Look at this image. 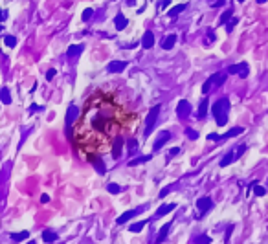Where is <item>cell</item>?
Returning a JSON list of instances; mask_svg holds the SVG:
<instances>
[{"label":"cell","mask_w":268,"mask_h":244,"mask_svg":"<svg viewBox=\"0 0 268 244\" xmlns=\"http://www.w3.org/2000/svg\"><path fill=\"white\" fill-rule=\"evenodd\" d=\"M90 17H92V9L88 7V9H84V11H83V20H88Z\"/></svg>","instance_id":"obj_33"},{"label":"cell","mask_w":268,"mask_h":244,"mask_svg":"<svg viewBox=\"0 0 268 244\" xmlns=\"http://www.w3.org/2000/svg\"><path fill=\"white\" fill-rule=\"evenodd\" d=\"M169 138H171V134H169L167 130H165V132H162V136H158V140H156V143H154V151H160V149L164 147V143L167 142Z\"/></svg>","instance_id":"obj_10"},{"label":"cell","mask_w":268,"mask_h":244,"mask_svg":"<svg viewBox=\"0 0 268 244\" xmlns=\"http://www.w3.org/2000/svg\"><path fill=\"white\" fill-rule=\"evenodd\" d=\"M211 84H213V81H211V79H207V81L204 83V86H202V92H204V94H207V92H209Z\"/></svg>","instance_id":"obj_32"},{"label":"cell","mask_w":268,"mask_h":244,"mask_svg":"<svg viewBox=\"0 0 268 244\" xmlns=\"http://www.w3.org/2000/svg\"><path fill=\"white\" fill-rule=\"evenodd\" d=\"M0 96H2V101L6 103V105H9V103H11V99H9V90H7V88H2Z\"/></svg>","instance_id":"obj_24"},{"label":"cell","mask_w":268,"mask_h":244,"mask_svg":"<svg viewBox=\"0 0 268 244\" xmlns=\"http://www.w3.org/2000/svg\"><path fill=\"white\" fill-rule=\"evenodd\" d=\"M257 2H259V4H265V2H266V0H257Z\"/></svg>","instance_id":"obj_42"},{"label":"cell","mask_w":268,"mask_h":244,"mask_svg":"<svg viewBox=\"0 0 268 244\" xmlns=\"http://www.w3.org/2000/svg\"><path fill=\"white\" fill-rule=\"evenodd\" d=\"M28 235H30L28 231H22V233H17V235H11V239H13V241H22V239H26Z\"/></svg>","instance_id":"obj_28"},{"label":"cell","mask_w":268,"mask_h":244,"mask_svg":"<svg viewBox=\"0 0 268 244\" xmlns=\"http://www.w3.org/2000/svg\"><path fill=\"white\" fill-rule=\"evenodd\" d=\"M114 24H116V28H118V29H123L125 26H127V19H125L121 13H118V15H116V19H114Z\"/></svg>","instance_id":"obj_15"},{"label":"cell","mask_w":268,"mask_h":244,"mask_svg":"<svg viewBox=\"0 0 268 244\" xmlns=\"http://www.w3.org/2000/svg\"><path fill=\"white\" fill-rule=\"evenodd\" d=\"M6 17H7V13H6V11H2V13H0V20H4Z\"/></svg>","instance_id":"obj_40"},{"label":"cell","mask_w":268,"mask_h":244,"mask_svg":"<svg viewBox=\"0 0 268 244\" xmlns=\"http://www.w3.org/2000/svg\"><path fill=\"white\" fill-rule=\"evenodd\" d=\"M4 41H6V46H15V44H17V39H15V37H11V35H7Z\"/></svg>","instance_id":"obj_30"},{"label":"cell","mask_w":268,"mask_h":244,"mask_svg":"<svg viewBox=\"0 0 268 244\" xmlns=\"http://www.w3.org/2000/svg\"><path fill=\"white\" fill-rule=\"evenodd\" d=\"M207 114V99H202L200 106H198V118H204Z\"/></svg>","instance_id":"obj_20"},{"label":"cell","mask_w":268,"mask_h":244,"mask_svg":"<svg viewBox=\"0 0 268 244\" xmlns=\"http://www.w3.org/2000/svg\"><path fill=\"white\" fill-rule=\"evenodd\" d=\"M138 213H142V209H132V211H127V213H123V215L118 219V224H125L127 220H130L132 217H136Z\"/></svg>","instance_id":"obj_8"},{"label":"cell","mask_w":268,"mask_h":244,"mask_svg":"<svg viewBox=\"0 0 268 244\" xmlns=\"http://www.w3.org/2000/svg\"><path fill=\"white\" fill-rule=\"evenodd\" d=\"M142 44H143V48H152V44H154V35H152V31H145Z\"/></svg>","instance_id":"obj_11"},{"label":"cell","mask_w":268,"mask_h":244,"mask_svg":"<svg viewBox=\"0 0 268 244\" xmlns=\"http://www.w3.org/2000/svg\"><path fill=\"white\" fill-rule=\"evenodd\" d=\"M123 68H127V62H125V61H114V62H110V64L107 66V70H108L110 74H116V72H121Z\"/></svg>","instance_id":"obj_7"},{"label":"cell","mask_w":268,"mask_h":244,"mask_svg":"<svg viewBox=\"0 0 268 244\" xmlns=\"http://www.w3.org/2000/svg\"><path fill=\"white\" fill-rule=\"evenodd\" d=\"M138 114L120 101L112 92H94L74 125V145L84 156L105 154L116 138L134 136Z\"/></svg>","instance_id":"obj_1"},{"label":"cell","mask_w":268,"mask_h":244,"mask_svg":"<svg viewBox=\"0 0 268 244\" xmlns=\"http://www.w3.org/2000/svg\"><path fill=\"white\" fill-rule=\"evenodd\" d=\"M228 110H229V99L228 97H222L211 106V112L215 116V121L219 127H224L228 121Z\"/></svg>","instance_id":"obj_2"},{"label":"cell","mask_w":268,"mask_h":244,"mask_svg":"<svg viewBox=\"0 0 268 244\" xmlns=\"http://www.w3.org/2000/svg\"><path fill=\"white\" fill-rule=\"evenodd\" d=\"M151 158H152V156H151V154H147V156H140V158H138V160H130V162H129V165H138V163H143V162H149V160H151Z\"/></svg>","instance_id":"obj_22"},{"label":"cell","mask_w":268,"mask_h":244,"mask_svg":"<svg viewBox=\"0 0 268 244\" xmlns=\"http://www.w3.org/2000/svg\"><path fill=\"white\" fill-rule=\"evenodd\" d=\"M42 241L44 242H53V241H57V233L55 231H44L42 233Z\"/></svg>","instance_id":"obj_17"},{"label":"cell","mask_w":268,"mask_h":244,"mask_svg":"<svg viewBox=\"0 0 268 244\" xmlns=\"http://www.w3.org/2000/svg\"><path fill=\"white\" fill-rule=\"evenodd\" d=\"M55 74H57V70H50V72L46 74V79H48V81H52V79L55 77Z\"/></svg>","instance_id":"obj_35"},{"label":"cell","mask_w":268,"mask_h":244,"mask_svg":"<svg viewBox=\"0 0 268 244\" xmlns=\"http://www.w3.org/2000/svg\"><path fill=\"white\" fill-rule=\"evenodd\" d=\"M158 112H160V105H154V106L151 108L149 116H147V123H145V130H143L145 138L151 136V132H152V129H154V123H156V118H158Z\"/></svg>","instance_id":"obj_3"},{"label":"cell","mask_w":268,"mask_h":244,"mask_svg":"<svg viewBox=\"0 0 268 244\" xmlns=\"http://www.w3.org/2000/svg\"><path fill=\"white\" fill-rule=\"evenodd\" d=\"M229 74H241V77H248V64L246 62H241V64H231L228 68Z\"/></svg>","instance_id":"obj_4"},{"label":"cell","mask_w":268,"mask_h":244,"mask_svg":"<svg viewBox=\"0 0 268 244\" xmlns=\"http://www.w3.org/2000/svg\"><path fill=\"white\" fill-rule=\"evenodd\" d=\"M178 152H180V149H178V147H175V149H171V151H169V154H167V156H175V154H178Z\"/></svg>","instance_id":"obj_37"},{"label":"cell","mask_w":268,"mask_h":244,"mask_svg":"<svg viewBox=\"0 0 268 244\" xmlns=\"http://www.w3.org/2000/svg\"><path fill=\"white\" fill-rule=\"evenodd\" d=\"M176 207V204H167V206H164V207H160L158 211H156V217H164V215H167L169 211H173Z\"/></svg>","instance_id":"obj_14"},{"label":"cell","mask_w":268,"mask_h":244,"mask_svg":"<svg viewBox=\"0 0 268 244\" xmlns=\"http://www.w3.org/2000/svg\"><path fill=\"white\" fill-rule=\"evenodd\" d=\"M231 17H233V11H231V9H226V11L220 15V19H219V24H220V26H224V24H226V22L229 20Z\"/></svg>","instance_id":"obj_19"},{"label":"cell","mask_w":268,"mask_h":244,"mask_svg":"<svg viewBox=\"0 0 268 244\" xmlns=\"http://www.w3.org/2000/svg\"><path fill=\"white\" fill-rule=\"evenodd\" d=\"M253 193H255V197H265V195H266V189L261 187V185H257V183H253Z\"/></svg>","instance_id":"obj_23"},{"label":"cell","mask_w":268,"mask_h":244,"mask_svg":"<svg viewBox=\"0 0 268 244\" xmlns=\"http://www.w3.org/2000/svg\"><path fill=\"white\" fill-rule=\"evenodd\" d=\"M244 132V129L243 127H235V129H231V130H228L226 134H222V136H219L220 140H224V138H231V136H237V134H243Z\"/></svg>","instance_id":"obj_13"},{"label":"cell","mask_w":268,"mask_h":244,"mask_svg":"<svg viewBox=\"0 0 268 244\" xmlns=\"http://www.w3.org/2000/svg\"><path fill=\"white\" fill-rule=\"evenodd\" d=\"M81 50H83L81 46H72V48L68 50V55H70V57H75V53H79Z\"/></svg>","instance_id":"obj_27"},{"label":"cell","mask_w":268,"mask_h":244,"mask_svg":"<svg viewBox=\"0 0 268 244\" xmlns=\"http://www.w3.org/2000/svg\"><path fill=\"white\" fill-rule=\"evenodd\" d=\"M184 9H186V4H180V6H175V7H173V9L169 11V17H176V15H178L180 11H184Z\"/></svg>","instance_id":"obj_21"},{"label":"cell","mask_w":268,"mask_h":244,"mask_svg":"<svg viewBox=\"0 0 268 244\" xmlns=\"http://www.w3.org/2000/svg\"><path fill=\"white\" fill-rule=\"evenodd\" d=\"M121 142H123V136L116 138V142H114V147H112V154H114V158H116V160L121 156V145H123Z\"/></svg>","instance_id":"obj_9"},{"label":"cell","mask_w":268,"mask_h":244,"mask_svg":"<svg viewBox=\"0 0 268 244\" xmlns=\"http://www.w3.org/2000/svg\"><path fill=\"white\" fill-rule=\"evenodd\" d=\"M134 2H136V0H127V4H129V6H134Z\"/></svg>","instance_id":"obj_41"},{"label":"cell","mask_w":268,"mask_h":244,"mask_svg":"<svg viewBox=\"0 0 268 244\" xmlns=\"http://www.w3.org/2000/svg\"><path fill=\"white\" fill-rule=\"evenodd\" d=\"M176 112H178L180 118H184V116H187V114L191 112V105H189L186 99H182V101L178 103V106H176Z\"/></svg>","instance_id":"obj_6"},{"label":"cell","mask_w":268,"mask_h":244,"mask_svg":"<svg viewBox=\"0 0 268 244\" xmlns=\"http://www.w3.org/2000/svg\"><path fill=\"white\" fill-rule=\"evenodd\" d=\"M186 134H187V136H189V138H191V140H197V138H198V134H197L195 130H189V129H187V130H186Z\"/></svg>","instance_id":"obj_34"},{"label":"cell","mask_w":268,"mask_h":244,"mask_svg":"<svg viewBox=\"0 0 268 244\" xmlns=\"http://www.w3.org/2000/svg\"><path fill=\"white\" fill-rule=\"evenodd\" d=\"M237 22H239L237 19H231V20H229V22L226 24V31H231V29L235 28V24H237Z\"/></svg>","instance_id":"obj_31"},{"label":"cell","mask_w":268,"mask_h":244,"mask_svg":"<svg viewBox=\"0 0 268 244\" xmlns=\"http://www.w3.org/2000/svg\"><path fill=\"white\" fill-rule=\"evenodd\" d=\"M169 226H171V224H165L164 228H162V233L158 235V239H156V242H160V241H164V239H165V235H167V229H169Z\"/></svg>","instance_id":"obj_26"},{"label":"cell","mask_w":268,"mask_h":244,"mask_svg":"<svg viewBox=\"0 0 268 244\" xmlns=\"http://www.w3.org/2000/svg\"><path fill=\"white\" fill-rule=\"evenodd\" d=\"M175 42H176V35H175V33H173V35H167L165 41L162 42V48H164V50H171V48L175 46Z\"/></svg>","instance_id":"obj_12"},{"label":"cell","mask_w":268,"mask_h":244,"mask_svg":"<svg viewBox=\"0 0 268 244\" xmlns=\"http://www.w3.org/2000/svg\"><path fill=\"white\" fill-rule=\"evenodd\" d=\"M235 156H237V154H233V152H228L226 156L220 160V167H226V165H229L231 162H235V160H237Z\"/></svg>","instance_id":"obj_16"},{"label":"cell","mask_w":268,"mask_h":244,"mask_svg":"<svg viewBox=\"0 0 268 244\" xmlns=\"http://www.w3.org/2000/svg\"><path fill=\"white\" fill-rule=\"evenodd\" d=\"M222 4H224V0H217V2L213 4V6H215V7H219V6H222Z\"/></svg>","instance_id":"obj_39"},{"label":"cell","mask_w":268,"mask_h":244,"mask_svg":"<svg viewBox=\"0 0 268 244\" xmlns=\"http://www.w3.org/2000/svg\"><path fill=\"white\" fill-rule=\"evenodd\" d=\"M48 200H50V197H48V195H42V197H41V202L42 204H46Z\"/></svg>","instance_id":"obj_38"},{"label":"cell","mask_w":268,"mask_h":244,"mask_svg":"<svg viewBox=\"0 0 268 244\" xmlns=\"http://www.w3.org/2000/svg\"><path fill=\"white\" fill-rule=\"evenodd\" d=\"M211 206H213V202H211L209 197H202V198H198V202H197V207L200 209V215H204L207 209H211Z\"/></svg>","instance_id":"obj_5"},{"label":"cell","mask_w":268,"mask_h":244,"mask_svg":"<svg viewBox=\"0 0 268 244\" xmlns=\"http://www.w3.org/2000/svg\"><path fill=\"white\" fill-rule=\"evenodd\" d=\"M107 189H108V193H120V191H121L118 183H108V187H107Z\"/></svg>","instance_id":"obj_29"},{"label":"cell","mask_w":268,"mask_h":244,"mask_svg":"<svg viewBox=\"0 0 268 244\" xmlns=\"http://www.w3.org/2000/svg\"><path fill=\"white\" fill-rule=\"evenodd\" d=\"M147 222L149 220H140V222H136V224H132L130 228H129V231H132V233H138L140 229H143L145 226H147Z\"/></svg>","instance_id":"obj_18"},{"label":"cell","mask_w":268,"mask_h":244,"mask_svg":"<svg viewBox=\"0 0 268 244\" xmlns=\"http://www.w3.org/2000/svg\"><path fill=\"white\" fill-rule=\"evenodd\" d=\"M239 2H244V0H239Z\"/></svg>","instance_id":"obj_43"},{"label":"cell","mask_w":268,"mask_h":244,"mask_svg":"<svg viewBox=\"0 0 268 244\" xmlns=\"http://www.w3.org/2000/svg\"><path fill=\"white\" fill-rule=\"evenodd\" d=\"M127 149H129V152H136L138 143H136V140H134V138H130V140H129V143H127Z\"/></svg>","instance_id":"obj_25"},{"label":"cell","mask_w":268,"mask_h":244,"mask_svg":"<svg viewBox=\"0 0 268 244\" xmlns=\"http://www.w3.org/2000/svg\"><path fill=\"white\" fill-rule=\"evenodd\" d=\"M173 187H175V185H167V187H165L164 191H162V193H160V197H165V195H167V193H169V191H171V189H173Z\"/></svg>","instance_id":"obj_36"}]
</instances>
